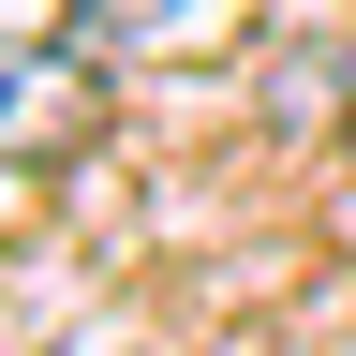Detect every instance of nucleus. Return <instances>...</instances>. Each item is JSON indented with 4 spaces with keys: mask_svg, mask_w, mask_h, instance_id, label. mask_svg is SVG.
<instances>
[{
    "mask_svg": "<svg viewBox=\"0 0 356 356\" xmlns=\"http://www.w3.org/2000/svg\"><path fill=\"white\" fill-rule=\"evenodd\" d=\"M104 134V60L74 44H0V163H74Z\"/></svg>",
    "mask_w": 356,
    "mask_h": 356,
    "instance_id": "obj_1",
    "label": "nucleus"
},
{
    "mask_svg": "<svg viewBox=\"0 0 356 356\" xmlns=\"http://www.w3.org/2000/svg\"><path fill=\"white\" fill-rule=\"evenodd\" d=\"M60 356H89V341H60Z\"/></svg>",
    "mask_w": 356,
    "mask_h": 356,
    "instance_id": "obj_2",
    "label": "nucleus"
}]
</instances>
